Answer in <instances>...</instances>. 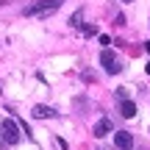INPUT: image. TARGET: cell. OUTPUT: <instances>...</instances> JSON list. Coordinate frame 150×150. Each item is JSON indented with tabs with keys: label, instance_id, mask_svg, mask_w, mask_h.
I'll return each mask as SVG.
<instances>
[{
	"label": "cell",
	"instance_id": "6da1fadb",
	"mask_svg": "<svg viewBox=\"0 0 150 150\" xmlns=\"http://www.w3.org/2000/svg\"><path fill=\"white\" fill-rule=\"evenodd\" d=\"M59 8H61V0H36V3L25 6L22 14H25V17H50V14H56Z\"/></svg>",
	"mask_w": 150,
	"mask_h": 150
},
{
	"label": "cell",
	"instance_id": "7a4b0ae2",
	"mask_svg": "<svg viewBox=\"0 0 150 150\" xmlns=\"http://www.w3.org/2000/svg\"><path fill=\"white\" fill-rule=\"evenodd\" d=\"M0 139H3L6 145H17V142H20V128H17L14 120H3V122H0Z\"/></svg>",
	"mask_w": 150,
	"mask_h": 150
},
{
	"label": "cell",
	"instance_id": "3957f363",
	"mask_svg": "<svg viewBox=\"0 0 150 150\" xmlns=\"http://www.w3.org/2000/svg\"><path fill=\"white\" fill-rule=\"evenodd\" d=\"M100 64H103V70H106L108 75H117L120 70H122V67L117 64V59H114L111 50H103V53H100Z\"/></svg>",
	"mask_w": 150,
	"mask_h": 150
},
{
	"label": "cell",
	"instance_id": "277c9868",
	"mask_svg": "<svg viewBox=\"0 0 150 150\" xmlns=\"http://www.w3.org/2000/svg\"><path fill=\"white\" fill-rule=\"evenodd\" d=\"M114 142H117L120 150H131L134 147V136H131L128 131H117V134H114Z\"/></svg>",
	"mask_w": 150,
	"mask_h": 150
},
{
	"label": "cell",
	"instance_id": "5b68a950",
	"mask_svg": "<svg viewBox=\"0 0 150 150\" xmlns=\"http://www.w3.org/2000/svg\"><path fill=\"white\" fill-rule=\"evenodd\" d=\"M111 128H114V125H111V120H108V117L97 120V122H95V136H97V139H103V136L111 134Z\"/></svg>",
	"mask_w": 150,
	"mask_h": 150
},
{
	"label": "cell",
	"instance_id": "8992f818",
	"mask_svg": "<svg viewBox=\"0 0 150 150\" xmlns=\"http://www.w3.org/2000/svg\"><path fill=\"white\" fill-rule=\"evenodd\" d=\"M120 114H122L125 120L136 117V103H134V100H125V97H122V103H120Z\"/></svg>",
	"mask_w": 150,
	"mask_h": 150
},
{
	"label": "cell",
	"instance_id": "52a82bcc",
	"mask_svg": "<svg viewBox=\"0 0 150 150\" xmlns=\"http://www.w3.org/2000/svg\"><path fill=\"white\" fill-rule=\"evenodd\" d=\"M53 108H47V106H36V108H33V117H36V120H42V117H53Z\"/></svg>",
	"mask_w": 150,
	"mask_h": 150
},
{
	"label": "cell",
	"instance_id": "ba28073f",
	"mask_svg": "<svg viewBox=\"0 0 150 150\" xmlns=\"http://www.w3.org/2000/svg\"><path fill=\"white\" fill-rule=\"evenodd\" d=\"M83 33H86V36H97V28L89 25V28H83Z\"/></svg>",
	"mask_w": 150,
	"mask_h": 150
},
{
	"label": "cell",
	"instance_id": "9c48e42d",
	"mask_svg": "<svg viewBox=\"0 0 150 150\" xmlns=\"http://www.w3.org/2000/svg\"><path fill=\"white\" fill-rule=\"evenodd\" d=\"M147 53H150V42H147Z\"/></svg>",
	"mask_w": 150,
	"mask_h": 150
},
{
	"label": "cell",
	"instance_id": "30bf717a",
	"mask_svg": "<svg viewBox=\"0 0 150 150\" xmlns=\"http://www.w3.org/2000/svg\"><path fill=\"white\" fill-rule=\"evenodd\" d=\"M147 75H150V64H147Z\"/></svg>",
	"mask_w": 150,
	"mask_h": 150
},
{
	"label": "cell",
	"instance_id": "8fae6325",
	"mask_svg": "<svg viewBox=\"0 0 150 150\" xmlns=\"http://www.w3.org/2000/svg\"><path fill=\"white\" fill-rule=\"evenodd\" d=\"M125 3H131V0H125Z\"/></svg>",
	"mask_w": 150,
	"mask_h": 150
},
{
	"label": "cell",
	"instance_id": "7c38bea8",
	"mask_svg": "<svg viewBox=\"0 0 150 150\" xmlns=\"http://www.w3.org/2000/svg\"><path fill=\"white\" fill-rule=\"evenodd\" d=\"M0 92H3V89H0Z\"/></svg>",
	"mask_w": 150,
	"mask_h": 150
}]
</instances>
